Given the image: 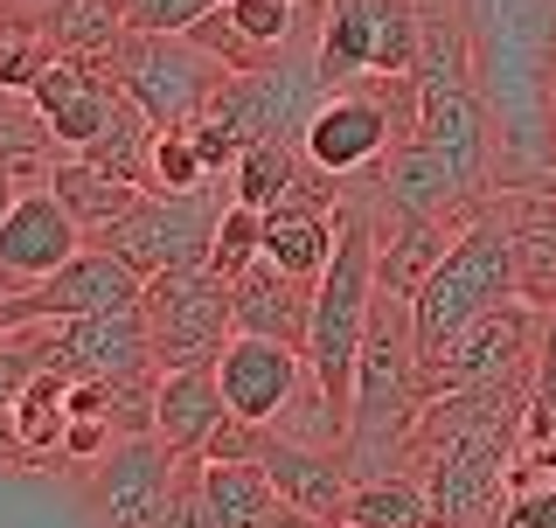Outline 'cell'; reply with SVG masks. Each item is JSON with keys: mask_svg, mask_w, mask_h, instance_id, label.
Listing matches in <instances>:
<instances>
[{"mask_svg": "<svg viewBox=\"0 0 556 528\" xmlns=\"http://www.w3.org/2000/svg\"><path fill=\"white\" fill-rule=\"evenodd\" d=\"M237 202L230 174H216V181L202 188V196H167V188H147L139 196L132 216H118L104 237V251H118L126 264H139V272H181V264H208V243H216V223L223 209Z\"/></svg>", "mask_w": 556, "mask_h": 528, "instance_id": "ba28073f", "label": "cell"}, {"mask_svg": "<svg viewBox=\"0 0 556 528\" xmlns=\"http://www.w3.org/2000/svg\"><path fill=\"white\" fill-rule=\"evenodd\" d=\"M257 466L278 480L286 507H300V515L341 528L348 494H355V473H348L341 445H306V438H278L271 425H257Z\"/></svg>", "mask_w": 556, "mask_h": 528, "instance_id": "2e32d148", "label": "cell"}, {"mask_svg": "<svg viewBox=\"0 0 556 528\" xmlns=\"http://www.w3.org/2000/svg\"><path fill=\"white\" fill-rule=\"evenodd\" d=\"M341 528H355V521H341Z\"/></svg>", "mask_w": 556, "mask_h": 528, "instance_id": "60d3db41", "label": "cell"}, {"mask_svg": "<svg viewBox=\"0 0 556 528\" xmlns=\"http://www.w3.org/2000/svg\"><path fill=\"white\" fill-rule=\"evenodd\" d=\"M84 243H91V237H84V223L56 202L49 174L28 188L22 202H14V216L0 223V264H8L14 278H28V286H35V278H49V272H63Z\"/></svg>", "mask_w": 556, "mask_h": 528, "instance_id": "e0dca14e", "label": "cell"}, {"mask_svg": "<svg viewBox=\"0 0 556 528\" xmlns=\"http://www.w3.org/2000/svg\"><path fill=\"white\" fill-rule=\"evenodd\" d=\"M49 188H56V202L84 223V237H104L118 216H132V209H139V196H147L139 181L91 167L84 153H70V161H49Z\"/></svg>", "mask_w": 556, "mask_h": 528, "instance_id": "ffe728a7", "label": "cell"}, {"mask_svg": "<svg viewBox=\"0 0 556 528\" xmlns=\"http://www.w3.org/2000/svg\"><path fill=\"white\" fill-rule=\"evenodd\" d=\"M208 8H223V0H126L132 28H161V35H188Z\"/></svg>", "mask_w": 556, "mask_h": 528, "instance_id": "836d02e7", "label": "cell"}, {"mask_svg": "<svg viewBox=\"0 0 556 528\" xmlns=\"http://www.w3.org/2000/svg\"><path fill=\"white\" fill-rule=\"evenodd\" d=\"M28 98L42 112L49 139H56V153H84L118 104V77L91 56H49V70L28 84Z\"/></svg>", "mask_w": 556, "mask_h": 528, "instance_id": "9a60e30c", "label": "cell"}, {"mask_svg": "<svg viewBox=\"0 0 556 528\" xmlns=\"http://www.w3.org/2000/svg\"><path fill=\"white\" fill-rule=\"evenodd\" d=\"M202 494L216 528H271L286 515V494L257 460H202Z\"/></svg>", "mask_w": 556, "mask_h": 528, "instance_id": "44dd1931", "label": "cell"}, {"mask_svg": "<svg viewBox=\"0 0 556 528\" xmlns=\"http://www.w3.org/2000/svg\"><path fill=\"white\" fill-rule=\"evenodd\" d=\"M153 133H161V126H153V118L139 112V104H132L126 91H118L112 118H104V126H98V139L84 147V161H91V167H104V174H126V181H139V188H147V174H153Z\"/></svg>", "mask_w": 556, "mask_h": 528, "instance_id": "d4e9b609", "label": "cell"}, {"mask_svg": "<svg viewBox=\"0 0 556 528\" xmlns=\"http://www.w3.org/2000/svg\"><path fill=\"white\" fill-rule=\"evenodd\" d=\"M417 22H425V0H320V35H313L320 84L341 91L369 77H410Z\"/></svg>", "mask_w": 556, "mask_h": 528, "instance_id": "8992f818", "label": "cell"}, {"mask_svg": "<svg viewBox=\"0 0 556 528\" xmlns=\"http://www.w3.org/2000/svg\"><path fill=\"white\" fill-rule=\"evenodd\" d=\"M42 368H63V376H161L153 362V334L139 306H112V313H84V320H56L42 327Z\"/></svg>", "mask_w": 556, "mask_h": 528, "instance_id": "7c38bea8", "label": "cell"}, {"mask_svg": "<svg viewBox=\"0 0 556 528\" xmlns=\"http://www.w3.org/2000/svg\"><path fill=\"white\" fill-rule=\"evenodd\" d=\"M300 8H313V0H300Z\"/></svg>", "mask_w": 556, "mask_h": 528, "instance_id": "ab89813d", "label": "cell"}, {"mask_svg": "<svg viewBox=\"0 0 556 528\" xmlns=\"http://www.w3.org/2000/svg\"><path fill=\"white\" fill-rule=\"evenodd\" d=\"M425 528H452V521H445V515H431V521H425Z\"/></svg>", "mask_w": 556, "mask_h": 528, "instance_id": "74e56055", "label": "cell"}, {"mask_svg": "<svg viewBox=\"0 0 556 528\" xmlns=\"http://www.w3.org/2000/svg\"><path fill=\"white\" fill-rule=\"evenodd\" d=\"M0 334H8V292H0Z\"/></svg>", "mask_w": 556, "mask_h": 528, "instance_id": "8d00e7d4", "label": "cell"}, {"mask_svg": "<svg viewBox=\"0 0 556 528\" xmlns=\"http://www.w3.org/2000/svg\"><path fill=\"white\" fill-rule=\"evenodd\" d=\"M8 411H14V431H22V466H63V438H70V376L63 368H35Z\"/></svg>", "mask_w": 556, "mask_h": 528, "instance_id": "7402d4cb", "label": "cell"}, {"mask_svg": "<svg viewBox=\"0 0 556 528\" xmlns=\"http://www.w3.org/2000/svg\"><path fill=\"white\" fill-rule=\"evenodd\" d=\"M556 431V306H543V341H535L529 368V438Z\"/></svg>", "mask_w": 556, "mask_h": 528, "instance_id": "4dcf8cb0", "label": "cell"}, {"mask_svg": "<svg viewBox=\"0 0 556 528\" xmlns=\"http://www.w3.org/2000/svg\"><path fill=\"white\" fill-rule=\"evenodd\" d=\"M535 341H543V306L535 299H501L486 306L459 341L445 348V362L431 368V397L439 390H494L535 368Z\"/></svg>", "mask_w": 556, "mask_h": 528, "instance_id": "8fae6325", "label": "cell"}, {"mask_svg": "<svg viewBox=\"0 0 556 528\" xmlns=\"http://www.w3.org/2000/svg\"><path fill=\"white\" fill-rule=\"evenodd\" d=\"M494 118V188H556V0H452Z\"/></svg>", "mask_w": 556, "mask_h": 528, "instance_id": "6da1fadb", "label": "cell"}, {"mask_svg": "<svg viewBox=\"0 0 556 528\" xmlns=\"http://www.w3.org/2000/svg\"><path fill=\"white\" fill-rule=\"evenodd\" d=\"M271 528H334V521H313V515H300V507H286V515H278Z\"/></svg>", "mask_w": 556, "mask_h": 528, "instance_id": "d590c367", "label": "cell"}, {"mask_svg": "<svg viewBox=\"0 0 556 528\" xmlns=\"http://www.w3.org/2000/svg\"><path fill=\"white\" fill-rule=\"evenodd\" d=\"M223 417H230V403H223L216 362L208 368H161V382H153V438L167 452H202Z\"/></svg>", "mask_w": 556, "mask_h": 528, "instance_id": "d6986e66", "label": "cell"}, {"mask_svg": "<svg viewBox=\"0 0 556 528\" xmlns=\"http://www.w3.org/2000/svg\"><path fill=\"white\" fill-rule=\"evenodd\" d=\"M161 528H216V515H208V494H202V452H181V460H174L167 521H161Z\"/></svg>", "mask_w": 556, "mask_h": 528, "instance_id": "1f68e13d", "label": "cell"}, {"mask_svg": "<svg viewBox=\"0 0 556 528\" xmlns=\"http://www.w3.org/2000/svg\"><path fill=\"white\" fill-rule=\"evenodd\" d=\"M501 299H521V264H515L508 216H501V202L486 196L473 216L459 223V237H452V251L439 257V272H431L425 286H417V299H410L425 376L445 362V348L459 341L486 306H501Z\"/></svg>", "mask_w": 556, "mask_h": 528, "instance_id": "277c9868", "label": "cell"}, {"mask_svg": "<svg viewBox=\"0 0 556 528\" xmlns=\"http://www.w3.org/2000/svg\"><path fill=\"white\" fill-rule=\"evenodd\" d=\"M230 313L243 334H271V341L306 348V320H313V278L278 272L271 257H257L251 272L230 278Z\"/></svg>", "mask_w": 556, "mask_h": 528, "instance_id": "ac0fdd59", "label": "cell"}, {"mask_svg": "<svg viewBox=\"0 0 556 528\" xmlns=\"http://www.w3.org/2000/svg\"><path fill=\"white\" fill-rule=\"evenodd\" d=\"M257 257H265V209L230 202L223 223H216V243H208V264H216L223 278H237V272H251Z\"/></svg>", "mask_w": 556, "mask_h": 528, "instance_id": "f1b7e54d", "label": "cell"}, {"mask_svg": "<svg viewBox=\"0 0 556 528\" xmlns=\"http://www.w3.org/2000/svg\"><path fill=\"white\" fill-rule=\"evenodd\" d=\"M49 174V153H22V161H0V223L14 216V202L28 196L35 181Z\"/></svg>", "mask_w": 556, "mask_h": 528, "instance_id": "e575fe53", "label": "cell"}, {"mask_svg": "<svg viewBox=\"0 0 556 528\" xmlns=\"http://www.w3.org/2000/svg\"><path fill=\"white\" fill-rule=\"evenodd\" d=\"M56 42H49L42 8H22V0H0V91H28L49 70Z\"/></svg>", "mask_w": 556, "mask_h": 528, "instance_id": "484cf974", "label": "cell"}, {"mask_svg": "<svg viewBox=\"0 0 556 528\" xmlns=\"http://www.w3.org/2000/svg\"><path fill=\"white\" fill-rule=\"evenodd\" d=\"M216 382L237 425H286L292 411L313 397V362L306 348L271 341V334H230L216 355Z\"/></svg>", "mask_w": 556, "mask_h": 528, "instance_id": "9c48e42d", "label": "cell"}, {"mask_svg": "<svg viewBox=\"0 0 556 528\" xmlns=\"http://www.w3.org/2000/svg\"><path fill=\"white\" fill-rule=\"evenodd\" d=\"M153 334V362L161 368H208L223 355V341L237 334L230 313V278L216 264H181V272H153L139 292Z\"/></svg>", "mask_w": 556, "mask_h": 528, "instance_id": "52a82bcc", "label": "cell"}, {"mask_svg": "<svg viewBox=\"0 0 556 528\" xmlns=\"http://www.w3.org/2000/svg\"><path fill=\"white\" fill-rule=\"evenodd\" d=\"M300 167H306L300 139H257V147H243V153H237L230 188H237V202H243V209H271V202L292 188V174H300Z\"/></svg>", "mask_w": 556, "mask_h": 528, "instance_id": "4316f807", "label": "cell"}, {"mask_svg": "<svg viewBox=\"0 0 556 528\" xmlns=\"http://www.w3.org/2000/svg\"><path fill=\"white\" fill-rule=\"evenodd\" d=\"M104 70H112L118 91H126L153 126H188V118L208 112V98L230 84V63L208 56L195 35H161V28H132L126 42L104 56Z\"/></svg>", "mask_w": 556, "mask_h": 528, "instance_id": "5b68a950", "label": "cell"}, {"mask_svg": "<svg viewBox=\"0 0 556 528\" xmlns=\"http://www.w3.org/2000/svg\"><path fill=\"white\" fill-rule=\"evenodd\" d=\"M431 515H439V507H431L417 473H376V480H355L341 521H355V528H425Z\"/></svg>", "mask_w": 556, "mask_h": 528, "instance_id": "cb8c5ba5", "label": "cell"}, {"mask_svg": "<svg viewBox=\"0 0 556 528\" xmlns=\"http://www.w3.org/2000/svg\"><path fill=\"white\" fill-rule=\"evenodd\" d=\"M139 292H147V272H139V264H126L118 251H104V243H84L63 272L35 278V286H22L8 299V334L14 327L84 320V313H112V306H139Z\"/></svg>", "mask_w": 556, "mask_h": 528, "instance_id": "30bf717a", "label": "cell"}, {"mask_svg": "<svg viewBox=\"0 0 556 528\" xmlns=\"http://www.w3.org/2000/svg\"><path fill=\"white\" fill-rule=\"evenodd\" d=\"M42 368V327H14L0 334V411L22 397V382Z\"/></svg>", "mask_w": 556, "mask_h": 528, "instance_id": "d6a6232c", "label": "cell"}, {"mask_svg": "<svg viewBox=\"0 0 556 528\" xmlns=\"http://www.w3.org/2000/svg\"><path fill=\"white\" fill-rule=\"evenodd\" d=\"M174 460L153 431H126L112 452L91 460V507L104 528H161L167 521V487H174Z\"/></svg>", "mask_w": 556, "mask_h": 528, "instance_id": "4fadbf2b", "label": "cell"}, {"mask_svg": "<svg viewBox=\"0 0 556 528\" xmlns=\"http://www.w3.org/2000/svg\"><path fill=\"white\" fill-rule=\"evenodd\" d=\"M529 438V376L494 390H439L417 411L404 473L425 480L452 528H494L508 507V473Z\"/></svg>", "mask_w": 556, "mask_h": 528, "instance_id": "7a4b0ae2", "label": "cell"}, {"mask_svg": "<svg viewBox=\"0 0 556 528\" xmlns=\"http://www.w3.org/2000/svg\"><path fill=\"white\" fill-rule=\"evenodd\" d=\"M313 28H320V0L313 8H300V0H223L188 35L230 70H265L278 56H292Z\"/></svg>", "mask_w": 556, "mask_h": 528, "instance_id": "5bb4252c", "label": "cell"}, {"mask_svg": "<svg viewBox=\"0 0 556 528\" xmlns=\"http://www.w3.org/2000/svg\"><path fill=\"white\" fill-rule=\"evenodd\" d=\"M22 153H56V139L28 91H0V161H22Z\"/></svg>", "mask_w": 556, "mask_h": 528, "instance_id": "f546056e", "label": "cell"}, {"mask_svg": "<svg viewBox=\"0 0 556 528\" xmlns=\"http://www.w3.org/2000/svg\"><path fill=\"white\" fill-rule=\"evenodd\" d=\"M22 8H49V0H22Z\"/></svg>", "mask_w": 556, "mask_h": 528, "instance_id": "f35d334b", "label": "cell"}, {"mask_svg": "<svg viewBox=\"0 0 556 528\" xmlns=\"http://www.w3.org/2000/svg\"><path fill=\"white\" fill-rule=\"evenodd\" d=\"M42 22H49L56 56H91V63H104V56H112V49L132 35L126 0H49Z\"/></svg>", "mask_w": 556, "mask_h": 528, "instance_id": "603a6c76", "label": "cell"}, {"mask_svg": "<svg viewBox=\"0 0 556 528\" xmlns=\"http://www.w3.org/2000/svg\"><path fill=\"white\" fill-rule=\"evenodd\" d=\"M208 181H216V174H208V161L195 153L188 126H161V133H153V174H147V188H167V196H202Z\"/></svg>", "mask_w": 556, "mask_h": 528, "instance_id": "83f0119b", "label": "cell"}, {"mask_svg": "<svg viewBox=\"0 0 556 528\" xmlns=\"http://www.w3.org/2000/svg\"><path fill=\"white\" fill-rule=\"evenodd\" d=\"M431 403V376L425 355H417V320L404 292H382L369 306V327H362V355H355V397H348V438L341 460L355 480H376V473H404L417 411Z\"/></svg>", "mask_w": 556, "mask_h": 528, "instance_id": "3957f363", "label": "cell"}]
</instances>
